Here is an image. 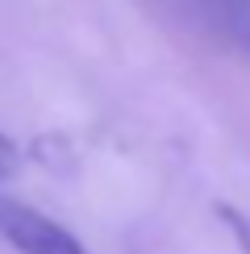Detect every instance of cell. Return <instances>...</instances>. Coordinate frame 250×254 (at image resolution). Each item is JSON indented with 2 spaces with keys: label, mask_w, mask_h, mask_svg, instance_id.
Masks as SVG:
<instances>
[{
  "label": "cell",
  "mask_w": 250,
  "mask_h": 254,
  "mask_svg": "<svg viewBox=\"0 0 250 254\" xmlns=\"http://www.w3.org/2000/svg\"><path fill=\"white\" fill-rule=\"evenodd\" d=\"M0 238L17 254H88L67 225H59V221L42 217L38 208L8 196H0Z\"/></svg>",
  "instance_id": "cell-1"
},
{
  "label": "cell",
  "mask_w": 250,
  "mask_h": 254,
  "mask_svg": "<svg viewBox=\"0 0 250 254\" xmlns=\"http://www.w3.org/2000/svg\"><path fill=\"white\" fill-rule=\"evenodd\" d=\"M204 4L225 25V34L250 55V0H204Z\"/></svg>",
  "instance_id": "cell-2"
},
{
  "label": "cell",
  "mask_w": 250,
  "mask_h": 254,
  "mask_svg": "<svg viewBox=\"0 0 250 254\" xmlns=\"http://www.w3.org/2000/svg\"><path fill=\"white\" fill-rule=\"evenodd\" d=\"M17 167H21L17 142H13L8 133H0V184H4V179H13V175H17Z\"/></svg>",
  "instance_id": "cell-3"
},
{
  "label": "cell",
  "mask_w": 250,
  "mask_h": 254,
  "mask_svg": "<svg viewBox=\"0 0 250 254\" xmlns=\"http://www.w3.org/2000/svg\"><path fill=\"white\" fill-rule=\"evenodd\" d=\"M221 217L229 221V225H234V234H238V242H242V246H246V254H250V221H246L242 213H234V208H221Z\"/></svg>",
  "instance_id": "cell-4"
}]
</instances>
